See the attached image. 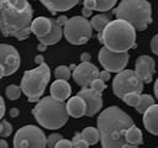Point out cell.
Listing matches in <instances>:
<instances>
[{
	"mask_svg": "<svg viewBox=\"0 0 158 148\" xmlns=\"http://www.w3.org/2000/svg\"><path fill=\"white\" fill-rule=\"evenodd\" d=\"M100 143L104 148H133L126 141L127 130L135 125L133 120L120 107L109 106L102 110L96 120Z\"/></svg>",
	"mask_w": 158,
	"mask_h": 148,
	"instance_id": "cell-1",
	"label": "cell"
},
{
	"mask_svg": "<svg viewBox=\"0 0 158 148\" xmlns=\"http://www.w3.org/2000/svg\"><path fill=\"white\" fill-rule=\"evenodd\" d=\"M33 10L27 0H0V30L2 36L19 41L28 38Z\"/></svg>",
	"mask_w": 158,
	"mask_h": 148,
	"instance_id": "cell-2",
	"label": "cell"
},
{
	"mask_svg": "<svg viewBox=\"0 0 158 148\" xmlns=\"http://www.w3.org/2000/svg\"><path fill=\"white\" fill-rule=\"evenodd\" d=\"M136 28L128 21L116 18L110 21L98 35V39L109 49L115 52H127L136 47Z\"/></svg>",
	"mask_w": 158,
	"mask_h": 148,
	"instance_id": "cell-3",
	"label": "cell"
},
{
	"mask_svg": "<svg viewBox=\"0 0 158 148\" xmlns=\"http://www.w3.org/2000/svg\"><path fill=\"white\" fill-rule=\"evenodd\" d=\"M32 115L36 121L47 130L62 128L69 117L67 102L57 100L53 96H46L38 100L32 109Z\"/></svg>",
	"mask_w": 158,
	"mask_h": 148,
	"instance_id": "cell-4",
	"label": "cell"
},
{
	"mask_svg": "<svg viewBox=\"0 0 158 148\" xmlns=\"http://www.w3.org/2000/svg\"><path fill=\"white\" fill-rule=\"evenodd\" d=\"M114 15L128 21L137 31H144L152 23V6L148 0H121L114 9Z\"/></svg>",
	"mask_w": 158,
	"mask_h": 148,
	"instance_id": "cell-5",
	"label": "cell"
},
{
	"mask_svg": "<svg viewBox=\"0 0 158 148\" xmlns=\"http://www.w3.org/2000/svg\"><path fill=\"white\" fill-rule=\"evenodd\" d=\"M51 79V70L46 63L40 64L37 68L31 70H25L21 79L22 94H25L31 102H37L43 95L47 84Z\"/></svg>",
	"mask_w": 158,
	"mask_h": 148,
	"instance_id": "cell-6",
	"label": "cell"
},
{
	"mask_svg": "<svg viewBox=\"0 0 158 148\" xmlns=\"http://www.w3.org/2000/svg\"><path fill=\"white\" fill-rule=\"evenodd\" d=\"M63 35L70 44L80 46L91 38L93 26L86 17L73 16L68 18L65 26L63 27Z\"/></svg>",
	"mask_w": 158,
	"mask_h": 148,
	"instance_id": "cell-7",
	"label": "cell"
},
{
	"mask_svg": "<svg viewBox=\"0 0 158 148\" xmlns=\"http://www.w3.org/2000/svg\"><path fill=\"white\" fill-rule=\"evenodd\" d=\"M143 80L138 76L136 70L123 69L116 74L112 80L114 94L118 99H123L125 95L130 92H142L143 91Z\"/></svg>",
	"mask_w": 158,
	"mask_h": 148,
	"instance_id": "cell-8",
	"label": "cell"
},
{
	"mask_svg": "<svg viewBox=\"0 0 158 148\" xmlns=\"http://www.w3.org/2000/svg\"><path fill=\"white\" fill-rule=\"evenodd\" d=\"M12 144L15 148H44L47 147V138L40 127L27 125L17 130Z\"/></svg>",
	"mask_w": 158,
	"mask_h": 148,
	"instance_id": "cell-9",
	"label": "cell"
},
{
	"mask_svg": "<svg viewBox=\"0 0 158 148\" xmlns=\"http://www.w3.org/2000/svg\"><path fill=\"white\" fill-rule=\"evenodd\" d=\"M98 59L104 69L111 73H118L126 68L130 56L127 52H115L104 46L99 51Z\"/></svg>",
	"mask_w": 158,
	"mask_h": 148,
	"instance_id": "cell-10",
	"label": "cell"
},
{
	"mask_svg": "<svg viewBox=\"0 0 158 148\" xmlns=\"http://www.w3.org/2000/svg\"><path fill=\"white\" fill-rule=\"evenodd\" d=\"M21 64V57L17 52V49L7 43L0 44V67L1 73L0 76L5 78L9 75H12Z\"/></svg>",
	"mask_w": 158,
	"mask_h": 148,
	"instance_id": "cell-11",
	"label": "cell"
},
{
	"mask_svg": "<svg viewBox=\"0 0 158 148\" xmlns=\"http://www.w3.org/2000/svg\"><path fill=\"white\" fill-rule=\"evenodd\" d=\"M99 69L90 62H81L72 73L74 81L81 88H89L91 81L99 78Z\"/></svg>",
	"mask_w": 158,
	"mask_h": 148,
	"instance_id": "cell-12",
	"label": "cell"
},
{
	"mask_svg": "<svg viewBox=\"0 0 158 148\" xmlns=\"http://www.w3.org/2000/svg\"><path fill=\"white\" fill-rule=\"evenodd\" d=\"M79 96H81L86 102V115L88 117L95 116L102 107V97L101 94L94 91L90 86L89 88H81L80 91H78Z\"/></svg>",
	"mask_w": 158,
	"mask_h": 148,
	"instance_id": "cell-13",
	"label": "cell"
},
{
	"mask_svg": "<svg viewBox=\"0 0 158 148\" xmlns=\"http://www.w3.org/2000/svg\"><path fill=\"white\" fill-rule=\"evenodd\" d=\"M135 70L138 74V76L143 80L144 84L151 83L153 79L154 70H156L154 59L147 54L139 56L135 62Z\"/></svg>",
	"mask_w": 158,
	"mask_h": 148,
	"instance_id": "cell-14",
	"label": "cell"
},
{
	"mask_svg": "<svg viewBox=\"0 0 158 148\" xmlns=\"http://www.w3.org/2000/svg\"><path fill=\"white\" fill-rule=\"evenodd\" d=\"M143 126L153 136H158V104H153L143 113Z\"/></svg>",
	"mask_w": 158,
	"mask_h": 148,
	"instance_id": "cell-15",
	"label": "cell"
},
{
	"mask_svg": "<svg viewBox=\"0 0 158 148\" xmlns=\"http://www.w3.org/2000/svg\"><path fill=\"white\" fill-rule=\"evenodd\" d=\"M51 96H53L57 100L60 101H65L70 97L72 94V88L68 83V80L64 79H56L52 84H51Z\"/></svg>",
	"mask_w": 158,
	"mask_h": 148,
	"instance_id": "cell-16",
	"label": "cell"
},
{
	"mask_svg": "<svg viewBox=\"0 0 158 148\" xmlns=\"http://www.w3.org/2000/svg\"><path fill=\"white\" fill-rule=\"evenodd\" d=\"M67 110L69 116L74 118H80L86 115V102L79 95L69 97L67 101Z\"/></svg>",
	"mask_w": 158,
	"mask_h": 148,
	"instance_id": "cell-17",
	"label": "cell"
},
{
	"mask_svg": "<svg viewBox=\"0 0 158 148\" xmlns=\"http://www.w3.org/2000/svg\"><path fill=\"white\" fill-rule=\"evenodd\" d=\"M40 1L52 14H56V12H64L73 9L80 0H40Z\"/></svg>",
	"mask_w": 158,
	"mask_h": 148,
	"instance_id": "cell-18",
	"label": "cell"
},
{
	"mask_svg": "<svg viewBox=\"0 0 158 148\" xmlns=\"http://www.w3.org/2000/svg\"><path fill=\"white\" fill-rule=\"evenodd\" d=\"M51 30H52V18H47V17L40 16V17H36L32 21L31 31L37 37V39L47 36L51 32Z\"/></svg>",
	"mask_w": 158,
	"mask_h": 148,
	"instance_id": "cell-19",
	"label": "cell"
},
{
	"mask_svg": "<svg viewBox=\"0 0 158 148\" xmlns=\"http://www.w3.org/2000/svg\"><path fill=\"white\" fill-rule=\"evenodd\" d=\"M62 27H63V26H60V25L57 22V20L52 18V30H51V32H49L47 36L40 38L38 41H40L41 43L47 44V46L56 44L57 42L60 41L62 36H64V35H63V28H62Z\"/></svg>",
	"mask_w": 158,
	"mask_h": 148,
	"instance_id": "cell-20",
	"label": "cell"
},
{
	"mask_svg": "<svg viewBox=\"0 0 158 148\" xmlns=\"http://www.w3.org/2000/svg\"><path fill=\"white\" fill-rule=\"evenodd\" d=\"M126 141L131 144H133L135 147L139 146L143 143V136H142V132L138 127H136L135 125H132L127 132H126Z\"/></svg>",
	"mask_w": 158,
	"mask_h": 148,
	"instance_id": "cell-21",
	"label": "cell"
},
{
	"mask_svg": "<svg viewBox=\"0 0 158 148\" xmlns=\"http://www.w3.org/2000/svg\"><path fill=\"white\" fill-rule=\"evenodd\" d=\"M110 15L107 14H99V15H95L91 17L90 20V23L93 26V28L95 31H98V33L102 32V30L106 27V25L110 22Z\"/></svg>",
	"mask_w": 158,
	"mask_h": 148,
	"instance_id": "cell-22",
	"label": "cell"
},
{
	"mask_svg": "<svg viewBox=\"0 0 158 148\" xmlns=\"http://www.w3.org/2000/svg\"><path fill=\"white\" fill-rule=\"evenodd\" d=\"M81 134L84 137V139L90 144V146H94L99 141H100V133H99V130L95 128V127H86L81 131Z\"/></svg>",
	"mask_w": 158,
	"mask_h": 148,
	"instance_id": "cell-23",
	"label": "cell"
},
{
	"mask_svg": "<svg viewBox=\"0 0 158 148\" xmlns=\"http://www.w3.org/2000/svg\"><path fill=\"white\" fill-rule=\"evenodd\" d=\"M154 104V97L153 96H151V95H147V94H143V95H141V100H139V104L135 107L136 109V111L138 112V113H144V111L148 109V107H151L152 105Z\"/></svg>",
	"mask_w": 158,
	"mask_h": 148,
	"instance_id": "cell-24",
	"label": "cell"
},
{
	"mask_svg": "<svg viewBox=\"0 0 158 148\" xmlns=\"http://www.w3.org/2000/svg\"><path fill=\"white\" fill-rule=\"evenodd\" d=\"M21 92H22V89H21V86H17V85H9V86H6V89H5V95H6V97L9 99V100H17L19 97H20V95H21Z\"/></svg>",
	"mask_w": 158,
	"mask_h": 148,
	"instance_id": "cell-25",
	"label": "cell"
},
{
	"mask_svg": "<svg viewBox=\"0 0 158 148\" xmlns=\"http://www.w3.org/2000/svg\"><path fill=\"white\" fill-rule=\"evenodd\" d=\"M95 2H96V11L104 12L111 10L116 5L117 0H95Z\"/></svg>",
	"mask_w": 158,
	"mask_h": 148,
	"instance_id": "cell-26",
	"label": "cell"
},
{
	"mask_svg": "<svg viewBox=\"0 0 158 148\" xmlns=\"http://www.w3.org/2000/svg\"><path fill=\"white\" fill-rule=\"evenodd\" d=\"M72 73H70V68L67 65H59L54 69V76L56 79H64V80H69Z\"/></svg>",
	"mask_w": 158,
	"mask_h": 148,
	"instance_id": "cell-27",
	"label": "cell"
},
{
	"mask_svg": "<svg viewBox=\"0 0 158 148\" xmlns=\"http://www.w3.org/2000/svg\"><path fill=\"white\" fill-rule=\"evenodd\" d=\"M125 101L126 105L131 106V107H136L138 104H139V100H141V94L139 92H130L127 95H125V97L122 99Z\"/></svg>",
	"mask_w": 158,
	"mask_h": 148,
	"instance_id": "cell-28",
	"label": "cell"
},
{
	"mask_svg": "<svg viewBox=\"0 0 158 148\" xmlns=\"http://www.w3.org/2000/svg\"><path fill=\"white\" fill-rule=\"evenodd\" d=\"M72 143H73V147H74V148H86V147L90 146V144L84 139L81 132L74 134V137H73V139H72Z\"/></svg>",
	"mask_w": 158,
	"mask_h": 148,
	"instance_id": "cell-29",
	"label": "cell"
},
{
	"mask_svg": "<svg viewBox=\"0 0 158 148\" xmlns=\"http://www.w3.org/2000/svg\"><path fill=\"white\" fill-rule=\"evenodd\" d=\"M106 81H104L102 79H100V78H96V79H94L93 81H91V84H90V88L94 90V91H96V92H99V94H101L105 89H106V84H105Z\"/></svg>",
	"mask_w": 158,
	"mask_h": 148,
	"instance_id": "cell-30",
	"label": "cell"
},
{
	"mask_svg": "<svg viewBox=\"0 0 158 148\" xmlns=\"http://www.w3.org/2000/svg\"><path fill=\"white\" fill-rule=\"evenodd\" d=\"M11 133H12V126L9 123V121L2 120L0 123V136L5 138V137H9Z\"/></svg>",
	"mask_w": 158,
	"mask_h": 148,
	"instance_id": "cell-31",
	"label": "cell"
},
{
	"mask_svg": "<svg viewBox=\"0 0 158 148\" xmlns=\"http://www.w3.org/2000/svg\"><path fill=\"white\" fill-rule=\"evenodd\" d=\"M62 138H63V137H62L60 133H51V134L48 136V138H47V147H49V148L56 147L57 143H58Z\"/></svg>",
	"mask_w": 158,
	"mask_h": 148,
	"instance_id": "cell-32",
	"label": "cell"
},
{
	"mask_svg": "<svg viewBox=\"0 0 158 148\" xmlns=\"http://www.w3.org/2000/svg\"><path fill=\"white\" fill-rule=\"evenodd\" d=\"M151 51L158 56V33L154 35L151 39Z\"/></svg>",
	"mask_w": 158,
	"mask_h": 148,
	"instance_id": "cell-33",
	"label": "cell"
},
{
	"mask_svg": "<svg viewBox=\"0 0 158 148\" xmlns=\"http://www.w3.org/2000/svg\"><path fill=\"white\" fill-rule=\"evenodd\" d=\"M72 147H73L72 141L64 139V138H62V139L57 143V146H56V148H72Z\"/></svg>",
	"mask_w": 158,
	"mask_h": 148,
	"instance_id": "cell-34",
	"label": "cell"
},
{
	"mask_svg": "<svg viewBox=\"0 0 158 148\" xmlns=\"http://www.w3.org/2000/svg\"><path fill=\"white\" fill-rule=\"evenodd\" d=\"M111 72H109V70H106V69H104L102 72H100L99 73V78L100 79H102L104 81H107L109 79H110V76H111V74H110Z\"/></svg>",
	"mask_w": 158,
	"mask_h": 148,
	"instance_id": "cell-35",
	"label": "cell"
},
{
	"mask_svg": "<svg viewBox=\"0 0 158 148\" xmlns=\"http://www.w3.org/2000/svg\"><path fill=\"white\" fill-rule=\"evenodd\" d=\"M91 15H93V10L91 9H89V7H86V6H83V9H81V16H84V17H91Z\"/></svg>",
	"mask_w": 158,
	"mask_h": 148,
	"instance_id": "cell-36",
	"label": "cell"
},
{
	"mask_svg": "<svg viewBox=\"0 0 158 148\" xmlns=\"http://www.w3.org/2000/svg\"><path fill=\"white\" fill-rule=\"evenodd\" d=\"M0 107H1L0 117L2 118V117H4V115H5V101H4V97H0Z\"/></svg>",
	"mask_w": 158,
	"mask_h": 148,
	"instance_id": "cell-37",
	"label": "cell"
},
{
	"mask_svg": "<svg viewBox=\"0 0 158 148\" xmlns=\"http://www.w3.org/2000/svg\"><path fill=\"white\" fill-rule=\"evenodd\" d=\"M67 21H68V18H67L65 16H63V15H62V16H59V17L57 18V22H58V23H59L60 26H63V27L65 26V23H67Z\"/></svg>",
	"mask_w": 158,
	"mask_h": 148,
	"instance_id": "cell-38",
	"label": "cell"
},
{
	"mask_svg": "<svg viewBox=\"0 0 158 148\" xmlns=\"http://www.w3.org/2000/svg\"><path fill=\"white\" fill-rule=\"evenodd\" d=\"M35 63L36 64H42V63H44V59H43V56H41V54H38V56H36L35 57Z\"/></svg>",
	"mask_w": 158,
	"mask_h": 148,
	"instance_id": "cell-39",
	"label": "cell"
},
{
	"mask_svg": "<svg viewBox=\"0 0 158 148\" xmlns=\"http://www.w3.org/2000/svg\"><path fill=\"white\" fill-rule=\"evenodd\" d=\"M90 59H91V56L89 53L85 52L81 54V62H90Z\"/></svg>",
	"mask_w": 158,
	"mask_h": 148,
	"instance_id": "cell-40",
	"label": "cell"
},
{
	"mask_svg": "<svg viewBox=\"0 0 158 148\" xmlns=\"http://www.w3.org/2000/svg\"><path fill=\"white\" fill-rule=\"evenodd\" d=\"M19 113H20L19 109H16V107H14V109H10V116H11V117H16Z\"/></svg>",
	"mask_w": 158,
	"mask_h": 148,
	"instance_id": "cell-41",
	"label": "cell"
},
{
	"mask_svg": "<svg viewBox=\"0 0 158 148\" xmlns=\"http://www.w3.org/2000/svg\"><path fill=\"white\" fill-rule=\"evenodd\" d=\"M153 91H154V96H156V99L158 100V78H157V80L154 81V86H153Z\"/></svg>",
	"mask_w": 158,
	"mask_h": 148,
	"instance_id": "cell-42",
	"label": "cell"
},
{
	"mask_svg": "<svg viewBox=\"0 0 158 148\" xmlns=\"http://www.w3.org/2000/svg\"><path fill=\"white\" fill-rule=\"evenodd\" d=\"M37 49H38V51H41V52H43V51H46V49H47V44H44V43H41V42H40V44L37 46Z\"/></svg>",
	"mask_w": 158,
	"mask_h": 148,
	"instance_id": "cell-43",
	"label": "cell"
},
{
	"mask_svg": "<svg viewBox=\"0 0 158 148\" xmlns=\"http://www.w3.org/2000/svg\"><path fill=\"white\" fill-rule=\"evenodd\" d=\"M0 147H1V148H7L9 144H7V142H6L5 139H0Z\"/></svg>",
	"mask_w": 158,
	"mask_h": 148,
	"instance_id": "cell-44",
	"label": "cell"
},
{
	"mask_svg": "<svg viewBox=\"0 0 158 148\" xmlns=\"http://www.w3.org/2000/svg\"><path fill=\"white\" fill-rule=\"evenodd\" d=\"M75 67H77V65H74V64H70V65H69V68H70V69H73V70L75 69Z\"/></svg>",
	"mask_w": 158,
	"mask_h": 148,
	"instance_id": "cell-45",
	"label": "cell"
}]
</instances>
